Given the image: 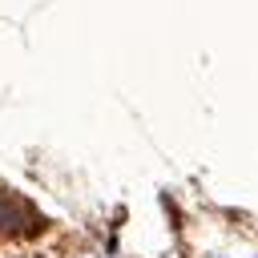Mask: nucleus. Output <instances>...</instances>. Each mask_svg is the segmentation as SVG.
<instances>
[{"label":"nucleus","instance_id":"nucleus-1","mask_svg":"<svg viewBox=\"0 0 258 258\" xmlns=\"http://www.w3.org/2000/svg\"><path fill=\"white\" fill-rule=\"evenodd\" d=\"M24 230H40V218L28 210V202L0 189V234H24Z\"/></svg>","mask_w":258,"mask_h":258}]
</instances>
